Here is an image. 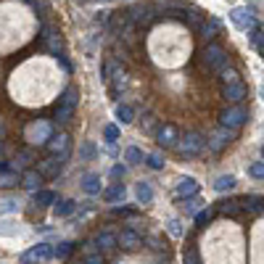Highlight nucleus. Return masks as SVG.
<instances>
[{
	"instance_id": "1",
	"label": "nucleus",
	"mask_w": 264,
	"mask_h": 264,
	"mask_svg": "<svg viewBox=\"0 0 264 264\" xmlns=\"http://www.w3.org/2000/svg\"><path fill=\"white\" fill-rule=\"evenodd\" d=\"M50 135H53V124L45 122V119H37V122H32V124L24 130V137H27L29 145H43V143H48Z\"/></svg>"
},
{
	"instance_id": "2",
	"label": "nucleus",
	"mask_w": 264,
	"mask_h": 264,
	"mask_svg": "<svg viewBox=\"0 0 264 264\" xmlns=\"http://www.w3.org/2000/svg\"><path fill=\"white\" fill-rule=\"evenodd\" d=\"M201 151H204V137H201L198 132H188V135H185V140H177V153L185 156V159L198 156Z\"/></svg>"
},
{
	"instance_id": "3",
	"label": "nucleus",
	"mask_w": 264,
	"mask_h": 264,
	"mask_svg": "<svg viewBox=\"0 0 264 264\" xmlns=\"http://www.w3.org/2000/svg\"><path fill=\"white\" fill-rule=\"evenodd\" d=\"M220 122H222V127L238 130V127H243V124L248 122V111L243 106H232V108H227V111H222Z\"/></svg>"
},
{
	"instance_id": "4",
	"label": "nucleus",
	"mask_w": 264,
	"mask_h": 264,
	"mask_svg": "<svg viewBox=\"0 0 264 264\" xmlns=\"http://www.w3.org/2000/svg\"><path fill=\"white\" fill-rule=\"evenodd\" d=\"M235 140V130H230V127H220V130H214L212 135H209V148H212L214 153H220L222 148H227V145Z\"/></svg>"
},
{
	"instance_id": "5",
	"label": "nucleus",
	"mask_w": 264,
	"mask_h": 264,
	"mask_svg": "<svg viewBox=\"0 0 264 264\" xmlns=\"http://www.w3.org/2000/svg\"><path fill=\"white\" fill-rule=\"evenodd\" d=\"M77 100H80V90H77V88H69V90L64 92V98H61V106H58V122H66L69 116H72Z\"/></svg>"
},
{
	"instance_id": "6",
	"label": "nucleus",
	"mask_w": 264,
	"mask_h": 264,
	"mask_svg": "<svg viewBox=\"0 0 264 264\" xmlns=\"http://www.w3.org/2000/svg\"><path fill=\"white\" fill-rule=\"evenodd\" d=\"M230 21L238 29H243V32H251V29L256 27V19H254V13L248 8H232L230 11Z\"/></svg>"
},
{
	"instance_id": "7",
	"label": "nucleus",
	"mask_w": 264,
	"mask_h": 264,
	"mask_svg": "<svg viewBox=\"0 0 264 264\" xmlns=\"http://www.w3.org/2000/svg\"><path fill=\"white\" fill-rule=\"evenodd\" d=\"M53 256V248L48 246V243H37V246H32L29 251H24V264H40V262H48Z\"/></svg>"
},
{
	"instance_id": "8",
	"label": "nucleus",
	"mask_w": 264,
	"mask_h": 264,
	"mask_svg": "<svg viewBox=\"0 0 264 264\" xmlns=\"http://www.w3.org/2000/svg\"><path fill=\"white\" fill-rule=\"evenodd\" d=\"M204 58H206V64L212 66V69H217V72H220L224 64H230V61H227V53H224V48H220V45H206Z\"/></svg>"
},
{
	"instance_id": "9",
	"label": "nucleus",
	"mask_w": 264,
	"mask_h": 264,
	"mask_svg": "<svg viewBox=\"0 0 264 264\" xmlns=\"http://www.w3.org/2000/svg\"><path fill=\"white\" fill-rule=\"evenodd\" d=\"M156 140L164 145V148H169V145H177V140H180V130H177L175 124H164V127L156 132Z\"/></svg>"
},
{
	"instance_id": "10",
	"label": "nucleus",
	"mask_w": 264,
	"mask_h": 264,
	"mask_svg": "<svg viewBox=\"0 0 264 264\" xmlns=\"http://www.w3.org/2000/svg\"><path fill=\"white\" fill-rule=\"evenodd\" d=\"M198 188H201L198 180H193V177H182V180L177 182L175 193H177L180 198H190V196H196V193H198Z\"/></svg>"
},
{
	"instance_id": "11",
	"label": "nucleus",
	"mask_w": 264,
	"mask_h": 264,
	"mask_svg": "<svg viewBox=\"0 0 264 264\" xmlns=\"http://www.w3.org/2000/svg\"><path fill=\"white\" fill-rule=\"evenodd\" d=\"M243 98H246V85L243 82L224 85V100H230V103H240Z\"/></svg>"
},
{
	"instance_id": "12",
	"label": "nucleus",
	"mask_w": 264,
	"mask_h": 264,
	"mask_svg": "<svg viewBox=\"0 0 264 264\" xmlns=\"http://www.w3.org/2000/svg\"><path fill=\"white\" fill-rule=\"evenodd\" d=\"M116 243H119V246L124 248V251H137V248L143 246V240L137 238V235H135V232H132V230H124L122 235L116 238Z\"/></svg>"
},
{
	"instance_id": "13",
	"label": "nucleus",
	"mask_w": 264,
	"mask_h": 264,
	"mask_svg": "<svg viewBox=\"0 0 264 264\" xmlns=\"http://www.w3.org/2000/svg\"><path fill=\"white\" fill-rule=\"evenodd\" d=\"M82 190L88 193V196H95V193H100V177L98 175H92V172H88V175H82Z\"/></svg>"
},
{
	"instance_id": "14",
	"label": "nucleus",
	"mask_w": 264,
	"mask_h": 264,
	"mask_svg": "<svg viewBox=\"0 0 264 264\" xmlns=\"http://www.w3.org/2000/svg\"><path fill=\"white\" fill-rule=\"evenodd\" d=\"M61 161H64V159H58V156L40 161V175H43V177H56V175L61 172Z\"/></svg>"
},
{
	"instance_id": "15",
	"label": "nucleus",
	"mask_w": 264,
	"mask_h": 264,
	"mask_svg": "<svg viewBox=\"0 0 264 264\" xmlns=\"http://www.w3.org/2000/svg\"><path fill=\"white\" fill-rule=\"evenodd\" d=\"M50 151L56 153L58 159H66V153H69V135H58V137H53Z\"/></svg>"
},
{
	"instance_id": "16",
	"label": "nucleus",
	"mask_w": 264,
	"mask_h": 264,
	"mask_svg": "<svg viewBox=\"0 0 264 264\" xmlns=\"http://www.w3.org/2000/svg\"><path fill=\"white\" fill-rule=\"evenodd\" d=\"M21 185H24L27 190H40V185H43V175L37 172V169H32V172H27L24 175V180H21Z\"/></svg>"
},
{
	"instance_id": "17",
	"label": "nucleus",
	"mask_w": 264,
	"mask_h": 264,
	"mask_svg": "<svg viewBox=\"0 0 264 264\" xmlns=\"http://www.w3.org/2000/svg\"><path fill=\"white\" fill-rule=\"evenodd\" d=\"M135 196H137V201H140V204H151V201H153V188H151V185L148 182H137L135 185Z\"/></svg>"
},
{
	"instance_id": "18",
	"label": "nucleus",
	"mask_w": 264,
	"mask_h": 264,
	"mask_svg": "<svg viewBox=\"0 0 264 264\" xmlns=\"http://www.w3.org/2000/svg\"><path fill=\"white\" fill-rule=\"evenodd\" d=\"M124 196H127V190H124V185H111L106 193H103V198L108 201V204H116V201H124Z\"/></svg>"
},
{
	"instance_id": "19",
	"label": "nucleus",
	"mask_w": 264,
	"mask_h": 264,
	"mask_svg": "<svg viewBox=\"0 0 264 264\" xmlns=\"http://www.w3.org/2000/svg\"><path fill=\"white\" fill-rule=\"evenodd\" d=\"M232 188H235V177H232V175H222V177H217V180H214V190L217 193H227Z\"/></svg>"
},
{
	"instance_id": "20",
	"label": "nucleus",
	"mask_w": 264,
	"mask_h": 264,
	"mask_svg": "<svg viewBox=\"0 0 264 264\" xmlns=\"http://www.w3.org/2000/svg\"><path fill=\"white\" fill-rule=\"evenodd\" d=\"M220 27H222V21H220V19H217V16H209L201 32H204V37H206V40H212V37H214L217 32H220Z\"/></svg>"
},
{
	"instance_id": "21",
	"label": "nucleus",
	"mask_w": 264,
	"mask_h": 264,
	"mask_svg": "<svg viewBox=\"0 0 264 264\" xmlns=\"http://www.w3.org/2000/svg\"><path fill=\"white\" fill-rule=\"evenodd\" d=\"M56 196H53L50 190H35V206H50Z\"/></svg>"
},
{
	"instance_id": "22",
	"label": "nucleus",
	"mask_w": 264,
	"mask_h": 264,
	"mask_svg": "<svg viewBox=\"0 0 264 264\" xmlns=\"http://www.w3.org/2000/svg\"><path fill=\"white\" fill-rule=\"evenodd\" d=\"M220 74H222V80H224V85H230V82H240V74L232 69L230 64H224L222 69H220Z\"/></svg>"
},
{
	"instance_id": "23",
	"label": "nucleus",
	"mask_w": 264,
	"mask_h": 264,
	"mask_svg": "<svg viewBox=\"0 0 264 264\" xmlns=\"http://www.w3.org/2000/svg\"><path fill=\"white\" fill-rule=\"evenodd\" d=\"M116 119H119L122 124H130L132 119H135V111H132L130 106H116Z\"/></svg>"
},
{
	"instance_id": "24",
	"label": "nucleus",
	"mask_w": 264,
	"mask_h": 264,
	"mask_svg": "<svg viewBox=\"0 0 264 264\" xmlns=\"http://www.w3.org/2000/svg\"><path fill=\"white\" fill-rule=\"evenodd\" d=\"M167 232H169V235H172V238H177V240H180V238L185 235V230H182V222H180V220H169V222H167Z\"/></svg>"
},
{
	"instance_id": "25",
	"label": "nucleus",
	"mask_w": 264,
	"mask_h": 264,
	"mask_svg": "<svg viewBox=\"0 0 264 264\" xmlns=\"http://www.w3.org/2000/svg\"><path fill=\"white\" fill-rule=\"evenodd\" d=\"M74 206L77 204H74V201H69V198L66 201H58V204H56V217H69V214L74 212Z\"/></svg>"
},
{
	"instance_id": "26",
	"label": "nucleus",
	"mask_w": 264,
	"mask_h": 264,
	"mask_svg": "<svg viewBox=\"0 0 264 264\" xmlns=\"http://www.w3.org/2000/svg\"><path fill=\"white\" fill-rule=\"evenodd\" d=\"M72 248H74L72 240H64V243H58L56 248H53V256H58V259H66V256L72 254Z\"/></svg>"
},
{
	"instance_id": "27",
	"label": "nucleus",
	"mask_w": 264,
	"mask_h": 264,
	"mask_svg": "<svg viewBox=\"0 0 264 264\" xmlns=\"http://www.w3.org/2000/svg\"><path fill=\"white\" fill-rule=\"evenodd\" d=\"M124 161H127V164H140V161H143L140 148H135V145H132V148H127V153H124Z\"/></svg>"
},
{
	"instance_id": "28",
	"label": "nucleus",
	"mask_w": 264,
	"mask_h": 264,
	"mask_svg": "<svg viewBox=\"0 0 264 264\" xmlns=\"http://www.w3.org/2000/svg\"><path fill=\"white\" fill-rule=\"evenodd\" d=\"M248 175H251L254 180H264V161H254V164H248Z\"/></svg>"
},
{
	"instance_id": "29",
	"label": "nucleus",
	"mask_w": 264,
	"mask_h": 264,
	"mask_svg": "<svg viewBox=\"0 0 264 264\" xmlns=\"http://www.w3.org/2000/svg\"><path fill=\"white\" fill-rule=\"evenodd\" d=\"M95 243H98L100 248H106V251H111V248L116 246V238H114V235H108V232H103V235H98Z\"/></svg>"
},
{
	"instance_id": "30",
	"label": "nucleus",
	"mask_w": 264,
	"mask_h": 264,
	"mask_svg": "<svg viewBox=\"0 0 264 264\" xmlns=\"http://www.w3.org/2000/svg\"><path fill=\"white\" fill-rule=\"evenodd\" d=\"M201 206H204V204H201V201H196V198H193V196L182 201V209H185V214H196V212H198V209H201Z\"/></svg>"
},
{
	"instance_id": "31",
	"label": "nucleus",
	"mask_w": 264,
	"mask_h": 264,
	"mask_svg": "<svg viewBox=\"0 0 264 264\" xmlns=\"http://www.w3.org/2000/svg\"><path fill=\"white\" fill-rule=\"evenodd\" d=\"M209 220H212V209H198V212H196V224H198V227L209 224Z\"/></svg>"
},
{
	"instance_id": "32",
	"label": "nucleus",
	"mask_w": 264,
	"mask_h": 264,
	"mask_svg": "<svg viewBox=\"0 0 264 264\" xmlns=\"http://www.w3.org/2000/svg\"><path fill=\"white\" fill-rule=\"evenodd\" d=\"M220 212L222 214H238L240 204H238V201H224V204H220Z\"/></svg>"
},
{
	"instance_id": "33",
	"label": "nucleus",
	"mask_w": 264,
	"mask_h": 264,
	"mask_svg": "<svg viewBox=\"0 0 264 264\" xmlns=\"http://www.w3.org/2000/svg\"><path fill=\"white\" fill-rule=\"evenodd\" d=\"M19 182L16 172H8V175H0V188H13V185Z\"/></svg>"
},
{
	"instance_id": "34",
	"label": "nucleus",
	"mask_w": 264,
	"mask_h": 264,
	"mask_svg": "<svg viewBox=\"0 0 264 264\" xmlns=\"http://www.w3.org/2000/svg\"><path fill=\"white\" fill-rule=\"evenodd\" d=\"M145 161H148V167H151V169H161V167L167 164V161H164V156H161V153H151V156L145 159Z\"/></svg>"
},
{
	"instance_id": "35",
	"label": "nucleus",
	"mask_w": 264,
	"mask_h": 264,
	"mask_svg": "<svg viewBox=\"0 0 264 264\" xmlns=\"http://www.w3.org/2000/svg\"><path fill=\"white\" fill-rule=\"evenodd\" d=\"M11 212H19V201H3L0 204V214H11Z\"/></svg>"
},
{
	"instance_id": "36",
	"label": "nucleus",
	"mask_w": 264,
	"mask_h": 264,
	"mask_svg": "<svg viewBox=\"0 0 264 264\" xmlns=\"http://www.w3.org/2000/svg\"><path fill=\"white\" fill-rule=\"evenodd\" d=\"M262 204H264V198H259V196H248V198H246V206L251 209V212H259Z\"/></svg>"
},
{
	"instance_id": "37",
	"label": "nucleus",
	"mask_w": 264,
	"mask_h": 264,
	"mask_svg": "<svg viewBox=\"0 0 264 264\" xmlns=\"http://www.w3.org/2000/svg\"><path fill=\"white\" fill-rule=\"evenodd\" d=\"M262 43H264V32H262L259 27H254L251 29V45H254V48H259Z\"/></svg>"
},
{
	"instance_id": "38",
	"label": "nucleus",
	"mask_w": 264,
	"mask_h": 264,
	"mask_svg": "<svg viewBox=\"0 0 264 264\" xmlns=\"http://www.w3.org/2000/svg\"><path fill=\"white\" fill-rule=\"evenodd\" d=\"M185 264H198V251L196 248H185Z\"/></svg>"
},
{
	"instance_id": "39",
	"label": "nucleus",
	"mask_w": 264,
	"mask_h": 264,
	"mask_svg": "<svg viewBox=\"0 0 264 264\" xmlns=\"http://www.w3.org/2000/svg\"><path fill=\"white\" fill-rule=\"evenodd\" d=\"M80 153H82V159H92V156H95V145L88 143V145H85V148H82Z\"/></svg>"
},
{
	"instance_id": "40",
	"label": "nucleus",
	"mask_w": 264,
	"mask_h": 264,
	"mask_svg": "<svg viewBox=\"0 0 264 264\" xmlns=\"http://www.w3.org/2000/svg\"><path fill=\"white\" fill-rule=\"evenodd\" d=\"M116 137H119V130H116V127H106V140L114 143Z\"/></svg>"
},
{
	"instance_id": "41",
	"label": "nucleus",
	"mask_w": 264,
	"mask_h": 264,
	"mask_svg": "<svg viewBox=\"0 0 264 264\" xmlns=\"http://www.w3.org/2000/svg\"><path fill=\"white\" fill-rule=\"evenodd\" d=\"M88 264H103V256H100V254H95V251H92V254L88 256Z\"/></svg>"
},
{
	"instance_id": "42",
	"label": "nucleus",
	"mask_w": 264,
	"mask_h": 264,
	"mask_svg": "<svg viewBox=\"0 0 264 264\" xmlns=\"http://www.w3.org/2000/svg\"><path fill=\"white\" fill-rule=\"evenodd\" d=\"M124 175V167H119V164H116L114 169H111V177H122Z\"/></svg>"
},
{
	"instance_id": "43",
	"label": "nucleus",
	"mask_w": 264,
	"mask_h": 264,
	"mask_svg": "<svg viewBox=\"0 0 264 264\" xmlns=\"http://www.w3.org/2000/svg\"><path fill=\"white\" fill-rule=\"evenodd\" d=\"M259 53H262V56H264V43H262V45H259Z\"/></svg>"
},
{
	"instance_id": "44",
	"label": "nucleus",
	"mask_w": 264,
	"mask_h": 264,
	"mask_svg": "<svg viewBox=\"0 0 264 264\" xmlns=\"http://www.w3.org/2000/svg\"><path fill=\"white\" fill-rule=\"evenodd\" d=\"M262 100H264V85H262Z\"/></svg>"
},
{
	"instance_id": "45",
	"label": "nucleus",
	"mask_w": 264,
	"mask_h": 264,
	"mask_svg": "<svg viewBox=\"0 0 264 264\" xmlns=\"http://www.w3.org/2000/svg\"><path fill=\"white\" fill-rule=\"evenodd\" d=\"M262 156H264V145H262Z\"/></svg>"
}]
</instances>
